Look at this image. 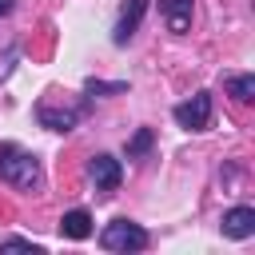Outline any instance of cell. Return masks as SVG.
Instances as JSON below:
<instances>
[{
	"label": "cell",
	"instance_id": "obj_1",
	"mask_svg": "<svg viewBox=\"0 0 255 255\" xmlns=\"http://www.w3.org/2000/svg\"><path fill=\"white\" fill-rule=\"evenodd\" d=\"M0 179L16 191H40L44 187V171L40 159L16 143H0Z\"/></svg>",
	"mask_w": 255,
	"mask_h": 255
},
{
	"label": "cell",
	"instance_id": "obj_2",
	"mask_svg": "<svg viewBox=\"0 0 255 255\" xmlns=\"http://www.w3.org/2000/svg\"><path fill=\"white\" fill-rule=\"evenodd\" d=\"M100 247L104 251H143L147 247V231L139 227V223H131V219H112L104 231H100Z\"/></svg>",
	"mask_w": 255,
	"mask_h": 255
},
{
	"label": "cell",
	"instance_id": "obj_3",
	"mask_svg": "<svg viewBox=\"0 0 255 255\" xmlns=\"http://www.w3.org/2000/svg\"><path fill=\"white\" fill-rule=\"evenodd\" d=\"M88 112H92V100H80V104H72V108H52V100H40V104H36V120H40V128H48V131H72Z\"/></svg>",
	"mask_w": 255,
	"mask_h": 255
},
{
	"label": "cell",
	"instance_id": "obj_4",
	"mask_svg": "<svg viewBox=\"0 0 255 255\" xmlns=\"http://www.w3.org/2000/svg\"><path fill=\"white\" fill-rule=\"evenodd\" d=\"M171 116H175V124L187 128V131H207V128H211V92H195L191 100L175 104Z\"/></svg>",
	"mask_w": 255,
	"mask_h": 255
},
{
	"label": "cell",
	"instance_id": "obj_5",
	"mask_svg": "<svg viewBox=\"0 0 255 255\" xmlns=\"http://www.w3.org/2000/svg\"><path fill=\"white\" fill-rule=\"evenodd\" d=\"M88 175H92V183H96V191H104V195H112V191L120 187V179H124V163H120L116 155H108V151H100V155H92V163H88Z\"/></svg>",
	"mask_w": 255,
	"mask_h": 255
},
{
	"label": "cell",
	"instance_id": "obj_6",
	"mask_svg": "<svg viewBox=\"0 0 255 255\" xmlns=\"http://www.w3.org/2000/svg\"><path fill=\"white\" fill-rule=\"evenodd\" d=\"M143 12H147V0H128V4L120 8V20H116V28H112V40H116V44H128V40L135 36Z\"/></svg>",
	"mask_w": 255,
	"mask_h": 255
},
{
	"label": "cell",
	"instance_id": "obj_7",
	"mask_svg": "<svg viewBox=\"0 0 255 255\" xmlns=\"http://www.w3.org/2000/svg\"><path fill=\"white\" fill-rule=\"evenodd\" d=\"M223 235L227 239H251L255 235V207H231V211H223Z\"/></svg>",
	"mask_w": 255,
	"mask_h": 255
},
{
	"label": "cell",
	"instance_id": "obj_8",
	"mask_svg": "<svg viewBox=\"0 0 255 255\" xmlns=\"http://www.w3.org/2000/svg\"><path fill=\"white\" fill-rule=\"evenodd\" d=\"M191 0H159V16H163V24H167V32H175V36H183L187 28H191Z\"/></svg>",
	"mask_w": 255,
	"mask_h": 255
},
{
	"label": "cell",
	"instance_id": "obj_9",
	"mask_svg": "<svg viewBox=\"0 0 255 255\" xmlns=\"http://www.w3.org/2000/svg\"><path fill=\"white\" fill-rule=\"evenodd\" d=\"M60 235H64V239H88V235H92V215H88L84 207L64 211V219H60Z\"/></svg>",
	"mask_w": 255,
	"mask_h": 255
},
{
	"label": "cell",
	"instance_id": "obj_10",
	"mask_svg": "<svg viewBox=\"0 0 255 255\" xmlns=\"http://www.w3.org/2000/svg\"><path fill=\"white\" fill-rule=\"evenodd\" d=\"M223 84H227V96H231L235 104H251V100H255V76L243 72V76H227Z\"/></svg>",
	"mask_w": 255,
	"mask_h": 255
},
{
	"label": "cell",
	"instance_id": "obj_11",
	"mask_svg": "<svg viewBox=\"0 0 255 255\" xmlns=\"http://www.w3.org/2000/svg\"><path fill=\"white\" fill-rule=\"evenodd\" d=\"M151 143H155V131H151V128H139V131L128 139V159H143V155L151 151Z\"/></svg>",
	"mask_w": 255,
	"mask_h": 255
},
{
	"label": "cell",
	"instance_id": "obj_12",
	"mask_svg": "<svg viewBox=\"0 0 255 255\" xmlns=\"http://www.w3.org/2000/svg\"><path fill=\"white\" fill-rule=\"evenodd\" d=\"M120 92H128V84H124V80H116V84L88 80V84H84V96H120Z\"/></svg>",
	"mask_w": 255,
	"mask_h": 255
},
{
	"label": "cell",
	"instance_id": "obj_13",
	"mask_svg": "<svg viewBox=\"0 0 255 255\" xmlns=\"http://www.w3.org/2000/svg\"><path fill=\"white\" fill-rule=\"evenodd\" d=\"M0 247H4V251H40V243H32V239H20V235H12V239H4Z\"/></svg>",
	"mask_w": 255,
	"mask_h": 255
},
{
	"label": "cell",
	"instance_id": "obj_14",
	"mask_svg": "<svg viewBox=\"0 0 255 255\" xmlns=\"http://www.w3.org/2000/svg\"><path fill=\"white\" fill-rule=\"evenodd\" d=\"M12 8H16V0H0V16H8Z\"/></svg>",
	"mask_w": 255,
	"mask_h": 255
}]
</instances>
